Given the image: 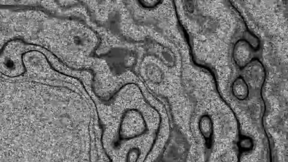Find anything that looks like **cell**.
I'll list each match as a JSON object with an SVG mask.
<instances>
[{"label":"cell","mask_w":288,"mask_h":162,"mask_svg":"<svg viewBox=\"0 0 288 162\" xmlns=\"http://www.w3.org/2000/svg\"><path fill=\"white\" fill-rule=\"evenodd\" d=\"M234 96L239 100L246 99L249 94V88L243 78L239 77L234 82L232 86Z\"/></svg>","instance_id":"1"}]
</instances>
